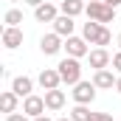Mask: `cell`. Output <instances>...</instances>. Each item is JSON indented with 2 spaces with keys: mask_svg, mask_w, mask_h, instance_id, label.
Instances as JSON below:
<instances>
[{
  "mask_svg": "<svg viewBox=\"0 0 121 121\" xmlns=\"http://www.w3.org/2000/svg\"><path fill=\"white\" fill-rule=\"evenodd\" d=\"M101 28H104L101 23H96V20H87V23L82 26V37H85V39H87V42L93 45V42H96V37L101 34Z\"/></svg>",
  "mask_w": 121,
  "mask_h": 121,
  "instance_id": "cell-17",
  "label": "cell"
},
{
  "mask_svg": "<svg viewBox=\"0 0 121 121\" xmlns=\"http://www.w3.org/2000/svg\"><path fill=\"white\" fill-rule=\"evenodd\" d=\"M34 121H51V118H48V116H37Z\"/></svg>",
  "mask_w": 121,
  "mask_h": 121,
  "instance_id": "cell-26",
  "label": "cell"
},
{
  "mask_svg": "<svg viewBox=\"0 0 121 121\" xmlns=\"http://www.w3.org/2000/svg\"><path fill=\"white\" fill-rule=\"evenodd\" d=\"M85 11H87V17H90V20L101 23V26H104V23H113V17H116V9H113V6H107L104 0H90Z\"/></svg>",
  "mask_w": 121,
  "mask_h": 121,
  "instance_id": "cell-2",
  "label": "cell"
},
{
  "mask_svg": "<svg viewBox=\"0 0 121 121\" xmlns=\"http://www.w3.org/2000/svg\"><path fill=\"white\" fill-rule=\"evenodd\" d=\"M3 20H6V26H20V23H23V11H20V9H9Z\"/></svg>",
  "mask_w": 121,
  "mask_h": 121,
  "instance_id": "cell-19",
  "label": "cell"
},
{
  "mask_svg": "<svg viewBox=\"0 0 121 121\" xmlns=\"http://www.w3.org/2000/svg\"><path fill=\"white\" fill-rule=\"evenodd\" d=\"M26 3H28V6H34V9H37V6H42L45 0H26Z\"/></svg>",
  "mask_w": 121,
  "mask_h": 121,
  "instance_id": "cell-24",
  "label": "cell"
},
{
  "mask_svg": "<svg viewBox=\"0 0 121 121\" xmlns=\"http://www.w3.org/2000/svg\"><path fill=\"white\" fill-rule=\"evenodd\" d=\"M3 45L9 51H14V48L23 45V31H20V26H6L3 28Z\"/></svg>",
  "mask_w": 121,
  "mask_h": 121,
  "instance_id": "cell-8",
  "label": "cell"
},
{
  "mask_svg": "<svg viewBox=\"0 0 121 121\" xmlns=\"http://www.w3.org/2000/svg\"><path fill=\"white\" fill-rule=\"evenodd\" d=\"M65 51H68V56H73V59H82V56L90 54L85 37H68V39H65Z\"/></svg>",
  "mask_w": 121,
  "mask_h": 121,
  "instance_id": "cell-6",
  "label": "cell"
},
{
  "mask_svg": "<svg viewBox=\"0 0 121 121\" xmlns=\"http://www.w3.org/2000/svg\"><path fill=\"white\" fill-rule=\"evenodd\" d=\"M45 107H48V110H62V107H65V93H62L59 87L45 90Z\"/></svg>",
  "mask_w": 121,
  "mask_h": 121,
  "instance_id": "cell-14",
  "label": "cell"
},
{
  "mask_svg": "<svg viewBox=\"0 0 121 121\" xmlns=\"http://www.w3.org/2000/svg\"><path fill=\"white\" fill-rule=\"evenodd\" d=\"M11 90L17 93L20 99H26V96H31V90H34V82H31L28 76H14V82H11Z\"/></svg>",
  "mask_w": 121,
  "mask_h": 121,
  "instance_id": "cell-13",
  "label": "cell"
},
{
  "mask_svg": "<svg viewBox=\"0 0 121 121\" xmlns=\"http://www.w3.org/2000/svg\"><path fill=\"white\" fill-rule=\"evenodd\" d=\"M62 14H68V17H76V14H82L87 6H85V0H62Z\"/></svg>",
  "mask_w": 121,
  "mask_h": 121,
  "instance_id": "cell-16",
  "label": "cell"
},
{
  "mask_svg": "<svg viewBox=\"0 0 121 121\" xmlns=\"http://www.w3.org/2000/svg\"><path fill=\"white\" fill-rule=\"evenodd\" d=\"M90 121H116V118H113L110 113H93V118H90Z\"/></svg>",
  "mask_w": 121,
  "mask_h": 121,
  "instance_id": "cell-22",
  "label": "cell"
},
{
  "mask_svg": "<svg viewBox=\"0 0 121 121\" xmlns=\"http://www.w3.org/2000/svg\"><path fill=\"white\" fill-rule=\"evenodd\" d=\"M37 82H39L42 90H54V87H59V85H62V76H59L56 68H42L39 76H37Z\"/></svg>",
  "mask_w": 121,
  "mask_h": 121,
  "instance_id": "cell-7",
  "label": "cell"
},
{
  "mask_svg": "<svg viewBox=\"0 0 121 121\" xmlns=\"http://www.w3.org/2000/svg\"><path fill=\"white\" fill-rule=\"evenodd\" d=\"M96 90H99V87H96V85H93V82H79V85H73V101H76V104H90L93 99H96Z\"/></svg>",
  "mask_w": 121,
  "mask_h": 121,
  "instance_id": "cell-3",
  "label": "cell"
},
{
  "mask_svg": "<svg viewBox=\"0 0 121 121\" xmlns=\"http://www.w3.org/2000/svg\"><path fill=\"white\" fill-rule=\"evenodd\" d=\"M65 37H59L56 31H51V34H45L42 39H39V51L45 54V56H54V54H59L62 48H65V42H62Z\"/></svg>",
  "mask_w": 121,
  "mask_h": 121,
  "instance_id": "cell-4",
  "label": "cell"
},
{
  "mask_svg": "<svg viewBox=\"0 0 121 121\" xmlns=\"http://www.w3.org/2000/svg\"><path fill=\"white\" fill-rule=\"evenodd\" d=\"M45 110H48V107H45V96H34V93H31V96L23 99V113L31 116V118L45 116Z\"/></svg>",
  "mask_w": 121,
  "mask_h": 121,
  "instance_id": "cell-5",
  "label": "cell"
},
{
  "mask_svg": "<svg viewBox=\"0 0 121 121\" xmlns=\"http://www.w3.org/2000/svg\"><path fill=\"white\" fill-rule=\"evenodd\" d=\"M56 121H73V118H70V116H62V118H56Z\"/></svg>",
  "mask_w": 121,
  "mask_h": 121,
  "instance_id": "cell-28",
  "label": "cell"
},
{
  "mask_svg": "<svg viewBox=\"0 0 121 121\" xmlns=\"http://www.w3.org/2000/svg\"><path fill=\"white\" fill-rule=\"evenodd\" d=\"M73 28H76V23H73V17H68V14H59L56 20H54V31L59 34V37H73Z\"/></svg>",
  "mask_w": 121,
  "mask_h": 121,
  "instance_id": "cell-11",
  "label": "cell"
},
{
  "mask_svg": "<svg viewBox=\"0 0 121 121\" xmlns=\"http://www.w3.org/2000/svg\"><path fill=\"white\" fill-rule=\"evenodd\" d=\"M110 39H113V34H110L107 28H101V34L96 37V42H93V45H99V48H104V45H110Z\"/></svg>",
  "mask_w": 121,
  "mask_h": 121,
  "instance_id": "cell-20",
  "label": "cell"
},
{
  "mask_svg": "<svg viewBox=\"0 0 121 121\" xmlns=\"http://www.w3.org/2000/svg\"><path fill=\"white\" fill-rule=\"evenodd\" d=\"M116 90L121 93V76H118V79H116Z\"/></svg>",
  "mask_w": 121,
  "mask_h": 121,
  "instance_id": "cell-27",
  "label": "cell"
},
{
  "mask_svg": "<svg viewBox=\"0 0 121 121\" xmlns=\"http://www.w3.org/2000/svg\"><path fill=\"white\" fill-rule=\"evenodd\" d=\"M34 17H37V23H54L59 14H56V6L45 0L42 6H37V9H34Z\"/></svg>",
  "mask_w": 121,
  "mask_h": 121,
  "instance_id": "cell-9",
  "label": "cell"
},
{
  "mask_svg": "<svg viewBox=\"0 0 121 121\" xmlns=\"http://www.w3.org/2000/svg\"><path fill=\"white\" fill-rule=\"evenodd\" d=\"M93 85L99 87V90H110V87H116V76H113V70H96L93 73Z\"/></svg>",
  "mask_w": 121,
  "mask_h": 121,
  "instance_id": "cell-12",
  "label": "cell"
},
{
  "mask_svg": "<svg viewBox=\"0 0 121 121\" xmlns=\"http://www.w3.org/2000/svg\"><path fill=\"white\" fill-rule=\"evenodd\" d=\"M104 3H107V6H113V9H116V6H121V0H104Z\"/></svg>",
  "mask_w": 121,
  "mask_h": 121,
  "instance_id": "cell-25",
  "label": "cell"
},
{
  "mask_svg": "<svg viewBox=\"0 0 121 121\" xmlns=\"http://www.w3.org/2000/svg\"><path fill=\"white\" fill-rule=\"evenodd\" d=\"M70 118H73V121H90L93 113L87 110V104H76V107L70 110Z\"/></svg>",
  "mask_w": 121,
  "mask_h": 121,
  "instance_id": "cell-18",
  "label": "cell"
},
{
  "mask_svg": "<svg viewBox=\"0 0 121 121\" xmlns=\"http://www.w3.org/2000/svg\"><path fill=\"white\" fill-rule=\"evenodd\" d=\"M118 45H121V34H118Z\"/></svg>",
  "mask_w": 121,
  "mask_h": 121,
  "instance_id": "cell-29",
  "label": "cell"
},
{
  "mask_svg": "<svg viewBox=\"0 0 121 121\" xmlns=\"http://www.w3.org/2000/svg\"><path fill=\"white\" fill-rule=\"evenodd\" d=\"M87 59H90V68H96V70H104V68L113 62V56L107 54V48H96V51H90V54H87Z\"/></svg>",
  "mask_w": 121,
  "mask_h": 121,
  "instance_id": "cell-10",
  "label": "cell"
},
{
  "mask_svg": "<svg viewBox=\"0 0 121 121\" xmlns=\"http://www.w3.org/2000/svg\"><path fill=\"white\" fill-rule=\"evenodd\" d=\"M56 70H59V76H62L65 85H79L82 82V65H79V59H73V56H65L56 65Z\"/></svg>",
  "mask_w": 121,
  "mask_h": 121,
  "instance_id": "cell-1",
  "label": "cell"
},
{
  "mask_svg": "<svg viewBox=\"0 0 121 121\" xmlns=\"http://www.w3.org/2000/svg\"><path fill=\"white\" fill-rule=\"evenodd\" d=\"M31 116H26V113H9L6 116V121H28Z\"/></svg>",
  "mask_w": 121,
  "mask_h": 121,
  "instance_id": "cell-21",
  "label": "cell"
},
{
  "mask_svg": "<svg viewBox=\"0 0 121 121\" xmlns=\"http://www.w3.org/2000/svg\"><path fill=\"white\" fill-rule=\"evenodd\" d=\"M113 70H118V73H121V51H118V54H113Z\"/></svg>",
  "mask_w": 121,
  "mask_h": 121,
  "instance_id": "cell-23",
  "label": "cell"
},
{
  "mask_svg": "<svg viewBox=\"0 0 121 121\" xmlns=\"http://www.w3.org/2000/svg\"><path fill=\"white\" fill-rule=\"evenodd\" d=\"M17 99H20V96L14 90H3L0 93V110H3V113H17Z\"/></svg>",
  "mask_w": 121,
  "mask_h": 121,
  "instance_id": "cell-15",
  "label": "cell"
}]
</instances>
